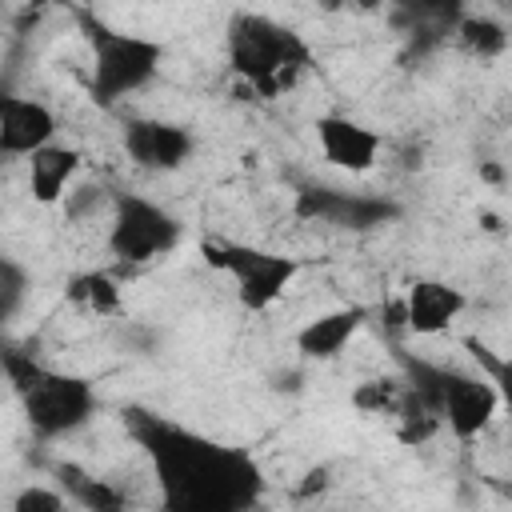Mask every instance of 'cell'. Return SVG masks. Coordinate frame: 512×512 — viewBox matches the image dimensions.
<instances>
[{"mask_svg":"<svg viewBox=\"0 0 512 512\" xmlns=\"http://www.w3.org/2000/svg\"><path fill=\"white\" fill-rule=\"evenodd\" d=\"M132 436L152 464L160 512H256L264 472L248 448L144 412Z\"/></svg>","mask_w":512,"mask_h":512,"instance_id":"1","label":"cell"},{"mask_svg":"<svg viewBox=\"0 0 512 512\" xmlns=\"http://www.w3.org/2000/svg\"><path fill=\"white\" fill-rule=\"evenodd\" d=\"M224 56H228V68L260 100H276L292 92L300 76L312 68L308 40L268 12H236L224 32Z\"/></svg>","mask_w":512,"mask_h":512,"instance_id":"2","label":"cell"},{"mask_svg":"<svg viewBox=\"0 0 512 512\" xmlns=\"http://www.w3.org/2000/svg\"><path fill=\"white\" fill-rule=\"evenodd\" d=\"M0 364L12 380L24 424L40 440L72 436L76 428H84L96 416V392L88 380L60 372V368H48V364L32 360L28 352H4Z\"/></svg>","mask_w":512,"mask_h":512,"instance_id":"3","label":"cell"},{"mask_svg":"<svg viewBox=\"0 0 512 512\" xmlns=\"http://www.w3.org/2000/svg\"><path fill=\"white\" fill-rule=\"evenodd\" d=\"M84 24V40L92 52V68H88V96L100 108H116L120 100L144 92L164 64V44L144 36V32H124L112 28L104 20H96L92 12H80Z\"/></svg>","mask_w":512,"mask_h":512,"instance_id":"4","label":"cell"},{"mask_svg":"<svg viewBox=\"0 0 512 512\" xmlns=\"http://www.w3.org/2000/svg\"><path fill=\"white\" fill-rule=\"evenodd\" d=\"M200 256L212 272H220L236 284V300H240L244 312H268L292 288V280L300 276L296 256L256 248V244H244V240H228V236H204Z\"/></svg>","mask_w":512,"mask_h":512,"instance_id":"5","label":"cell"},{"mask_svg":"<svg viewBox=\"0 0 512 512\" xmlns=\"http://www.w3.org/2000/svg\"><path fill=\"white\" fill-rule=\"evenodd\" d=\"M412 392H420L436 408L440 428H448L464 444L476 440L500 412V388L484 372H452V368H424L420 364Z\"/></svg>","mask_w":512,"mask_h":512,"instance_id":"6","label":"cell"},{"mask_svg":"<svg viewBox=\"0 0 512 512\" xmlns=\"http://www.w3.org/2000/svg\"><path fill=\"white\" fill-rule=\"evenodd\" d=\"M184 236V224L156 200L148 196H120L112 204V216H108V252L120 260V264H152L160 256H168Z\"/></svg>","mask_w":512,"mask_h":512,"instance_id":"7","label":"cell"},{"mask_svg":"<svg viewBox=\"0 0 512 512\" xmlns=\"http://www.w3.org/2000/svg\"><path fill=\"white\" fill-rule=\"evenodd\" d=\"M124 156L140 168V172H176L192 160L196 140L184 124L172 120H152V116H136L124 124L120 132Z\"/></svg>","mask_w":512,"mask_h":512,"instance_id":"8","label":"cell"},{"mask_svg":"<svg viewBox=\"0 0 512 512\" xmlns=\"http://www.w3.org/2000/svg\"><path fill=\"white\" fill-rule=\"evenodd\" d=\"M316 148H320L324 164H332L340 172H352V176H364V172H372L380 164L384 140L364 120L328 112V116L316 120Z\"/></svg>","mask_w":512,"mask_h":512,"instance_id":"9","label":"cell"},{"mask_svg":"<svg viewBox=\"0 0 512 512\" xmlns=\"http://www.w3.org/2000/svg\"><path fill=\"white\" fill-rule=\"evenodd\" d=\"M56 140V112L24 92H0V152L28 160Z\"/></svg>","mask_w":512,"mask_h":512,"instance_id":"10","label":"cell"},{"mask_svg":"<svg viewBox=\"0 0 512 512\" xmlns=\"http://www.w3.org/2000/svg\"><path fill=\"white\" fill-rule=\"evenodd\" d=\"M468 308V296L448 284V280H436V276H420L404 288L400 296V312H404V328L412 336H440L448 332L460 312Z\"/></svg>","mask_w":512,"mask_h":512,"instance_id":"11","label":"cell"},{"mask_svg":"<svg viewBox=\"0 0 512 512\" xmlns=\"http://www.w3.org/2000/svg\"><path fill=\"white\" fill-rule=\"evenodd\" d=\"M364 320H368V308L344 304V308H332V312H320V316L304 320L296 328V340L292 344H296V352L304 360L324 364V360H336L352 344V336L364 328Z\"/></svg>","mask_w":512,"mask_h":512,"instance_id":"12","label":"cell"},{"mask_svg":"<svg viewBox=\"0 0 512 512\" xmlns=\"http://www.w3.org/2000/svg\"><path fill=\"white\" fill-rule=\"evenodd\" d=\"M84 168V152L72 148V144H48L40 152L28 156V196L44 208L52 204H64L72 196V184Z\"/></svg>","mask_w":512,"mask_h":512,"instance_id":"13","label":"cell"},{"mask_svg":"<svg viewBox=\"0 0 512 512\" xmlns=\"http://www.w3.org/2000/svg\"><path fill=\"white\" fill-rule=\"evenodd\" d=\"M64 296H68L76 308L92 312V316H116V312H120V304H124L120 284H116L108 272H100V268L72 276V280H68V288H64Z\"/></svg>","mask_w":512,"mask_h":512,"instance_id":"14","label":"cell"},{"mask_svg":"<svg viewBox=\"0 0 512 512\" xmlns=\"http://www.w3.org/2000/svg\"><path fill=\"white\" fill-rule=\"evenodd\" d=\"M456 36H460V44H464L472 56H480V60H492V56H500V52L508 48V32H504V24L492 20V16H464V20L456 24Z\"/></svg>","mask_w":512,"mask_h":512,"instance_id":"15","label":"cell"},{"mask_svg":"<svg viewBox=\"0 0 512 512\" xmlns=\"http://www.w3.org/2000/svg\"><path fill=\"white\" fill-rule=\"evenodd\" d=\"M404 384L400 380H388V376H376V380H364L356 392H352V404L368 416H396L400 400H404Z\"/></svg>","mask_w":512,"mask_h":512,"instance_id":"16","label":"cell"},{"mask_svg":"<svg viewBox=\"0 0 512 512\" xmlns=\"http://www.w3.org/2000/svg\"><path fill=\"white\" fill-rule=\"evenodd\" d=\"M8 512H68V500H64V492L52 488V484H24V488L12 496Z\"/></svg>","mask_w":512,"mask_h":512,"instance_id":"17","label":"cell"},{"mask_svg":"<svg viewBox=\"0 0 512 512\" xmlns=\"http://www.w3.org/2000/svg\"><path fill=\"white\" fill-rule=\"evenodd\" d=\"M104 512H124V508H120V504H116V508H104Z\"/></svg>","mask_w":512,"mask_h":512,"instance_id":"18","label":"cell"}]
</instances>
